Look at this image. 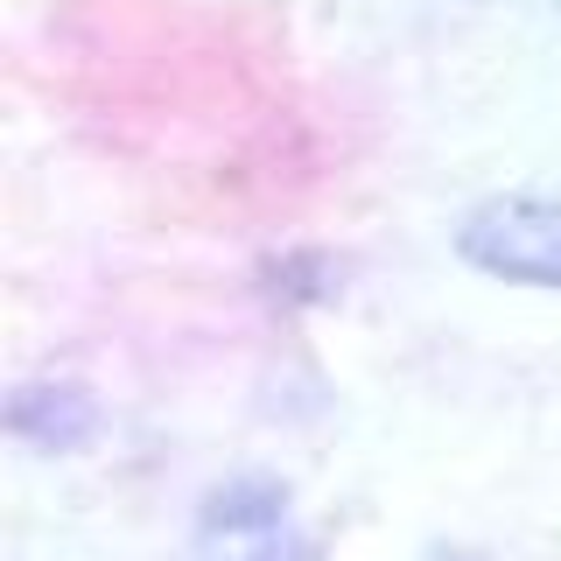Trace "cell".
Masks as SVG:
<instances>
[{
  "instance_id": "3",
  "label": "cell",
  "mask_w": 561,
  "mask_h": 561,
  "mask_svg": "<svg viewBox=\"0 0 561 561\" xmlns=\"http://www.w3.org/2000/svg\"><path fill=\"white\" fill-rule=\"evenodd\" d=\"M92 428H99V408H92V393L70 386V379H35L8 400V435L28 443V449L64 456V449L92 443Z\"/></svg>"
},
{
  "instance_id": "4",
  "label": "cell",
  "mask_w": 561,
  "mask_h": 561,
  "mask_svg": "<svg viewBox=\"0 0 561 561\" xmlns=\"http://www.w3.org/2000/svg\"><path fill=\"white\" fill-rule=\"evenodd\" d=\"M428 561H484V554H470V548H435Z\"/></svg>"
},
{
  "instance_id": "2",
  "label": "cell",
  "mask_w": 561,
  "mask_h": 561,
  "mask_svg": "<svg viewBox=\"0 0 561 561\" xmlns=\"http://www.w3.org/2000/svg\"><path fill=\"white\" fill-rule=\"evenodd\" d=\"M456 253L491 280L519 288H561V204L554 197H484L456 225Z\"/></svg>"
},
{
  "instance_id": "1",
  "label": "cell",
  "mask_w": 561,
  "mask_h": 561,
  "mask_svg": "<svg viewBox=\"0 0 561 561\" xmlns=\"http://www.w3.org/2000/svg\"><path fill=\"white\" fill-rule=\"evenodd\" d=\"M197 561H323V548L295 519V499L280 478H232L204 491Z\"/></svg>"
}]
</instances>
